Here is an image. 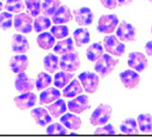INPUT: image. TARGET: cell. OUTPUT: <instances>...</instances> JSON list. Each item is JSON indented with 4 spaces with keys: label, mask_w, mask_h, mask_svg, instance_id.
Returning a JSON list of instances; mask_svg holds the SVG:
<instances>
[{
    "label": "cell",
    "mask_w": 152,
    "mask_h": 137,
    "mask_svg": "<svg viewBox=\"0 0 152 137\" xmlns=\"http://www.w3.org/2000/svg\"><path fill=\"white\" fill-rule=\"evenodd\" d=\"M67 108L71 113L76 115L82 114L87 109H89V97L82 94L76 95L67 103Z\"/></svg>",
    "instance_id": "obj_9"
},
{
    "label": "cell",
    "mask_w": 152,
    "mask_h": 137,
    "mask_svg": "<svg viewBox=\"0 0 152 137\" xmlns=\"http://www.w3.org/2000/svg\"><path fill=\"white\" fill-rule=\"evenodd\" d=\"M113 113V109L110 105L100 104L96 109L92 112L90 116V124L92 126H102L104 125L111 119Z\"/></svg>",
    "instance_id": "obj_2"
},
{
    "label": "cell",
    "mask_w": 152,
    "mask_h": 137,
    "mask_svg": "<svg viewBox=\"0 0 152 137\" xmlns=\"http://www.w3.org/2000/svg\"><path fill=\"white\" fill-rule=\"evenodd\" d=\"M59 65H60L61 69L65 70V71H68V72L77 71L80 66L79 55H78V53L75 52V51L64 54V55L61 56Z\"/></svg>",
    "instance_id": "obj_7"
},
{
    "label": "cell",
    "mask_w": 152,
    "mask_h": 137,
    "mask_svg": "<svg viewBox=\"0 0 152 137\" xmlns=\"http://www.w3.org/2000/svg\"><path fill=\"white\" fill-rule=\"evenodd\" d=\"M73 39H74L75 45L77 47H81V46L88 44L90 41V34L88 30L84 28L76 29L73 33Z\"/></svg>",
    "instance_id": "obj_29"
},
{
    "label": "cell",
    "mask_w": 152,
    "mask_h": 137,
    "mask_svg": "<svg viewBox=\"0 0 152 137\" xmlns=\"http://www.w3.org/2000/svg\"><path fill=\"white\" fill-rule=\"evenodd\" d=\"M151 33H152V26H151Z\"/></svg>",
    "instance_id": "obj_45"
},
{
    "label": "cell",
    "mask_w": 152,
    "mask_h": 137,
    "mask_svg": "<svg viewBox=\"0 0 152 137\" xmlns=\"http://www.w3.org/2000/svg\"><path fill=\"white\" fill-rule=\"evenodd\" d=\"M52 84V77L47 72H40L38 73L35 82V87L37 90L41 92V90L47 89Z\"/></svg>",
    "instance_id": "obj_33"
},
{
    "label": "cell",
    "mask_w": 152,
    "mask_h": 137,
    "mask_svg": "<svg viewBox=\"0 0 152 137\" xmlns=\"http://www.w3.org/2000/svg\"><path fill=\"white\" fill-rule=\"evenodd\" d=\"M52 21L47 15H38L34 19V30L36 33L40 34L42 32L47 31L49 28H51Z\"/></svg>",
    "instance_id": "obj_30"
},
{
    "label": "cell",
    "mask_w": 152,
    "mask_h": 137,
    "mask_svg": "<svg viewBox=\"0 0 152 137\" xmlns=\"http://www.w3.org/2000/svg\"><path fill=\"white\" fill-rule=\"evenodd\" d=\"M128 66L137 72H142L148 66V60L146 56L141 52H132L129 54Z\"/></svg>",
    "instance_id": "obj_11"
},
{
    "label": "cell",
    "mask_w": 152,
    "mask_h": 137,
    "mask_svg": "<svg viewBox=\"0 0 152 137\" xmlns=\"http://www.w3.org/2000/svg\"><path fill=\"white\" fill-rule=\"evenodd\" d=\"M104 48L100 43H94L87 48L86 58L91 62H95L104 54Z\"/></svg>",
    "instance_id": "obj_31"
},
{
    "label": "cell",
    "mask_w": 152,
    "mask_h": 137,
    "mask_svg": "<svg viewBox=\"0 0 152 137\" xmlns=\"http://www.w3.org/2000/svg\"><path fill=\"white\" fill-rule=\"evenodd\" d=\"M102 5L107 9H115L116 6L118 5V0H99Z\"/></svg>",
    "instance_id": "obj_40"
},
{
    "label": "cell",
    "mask_w": 152,
    "mask_h": 137,
    "mask_svg": "<svg viewBox=\"0 0 152 137\" xmlns=\"http://www.w3.org/2000/svg\"><path fill=\"white\" fill-rule=\"evenodd\" d=\"M4 8L6 11H9L11 13H19L23 10L24 4L23 0H6Z\"/></svg>",
    "instance_id": "obj_36"
},
{
    "label": "cell",
    "mask_w": 152,
    "mask_h": 137,
    "mask_svg": "<svg viewBox=\"0 0 152 137\" xmlns=\"http://www.w3.org/2000/svg\"><path fill=\"white\" fill-rule=\"evenodd\" d=\"M148 1H149V2H151V3H152V0H148Z\"/></svg>",
    "instance_id": "obj_44"
},
{
    "label": "cell",
    "mask_w": 152,
    "mask_h": 137,
    "mask_svg": "<svg viewBox=\"0 0 152 137\" xmlns=\"http://www.w3.org/2000/svg\"><path fill=\"white\" fill-rule=\"evenodd\" d=\"M82 92V85L80 84L79 79H76V78H73L65 87H63V95L65 97H68V99H72L76 95H81Z\"/></svg>",
    "instance_id": "obj_21"
},
{
    "label": "cell",
    "mask_w": 152,
    "mask_h": 137,
    "mask_svg": "<svg viewBox=\"0 0 152 137\" xmlns=\"http://www.w3.org/2000/svg\"><path fill=\"white\" fill-rule=\"evenodd\" d=\"M14 87L18 92H33L35 89V82L31 77L26 74V72H19L18 73L14 80Z\"/></svg>",
    "instance_id": "obj_12"
},
{
    "label": "cell",
    "mask_w": 152,
    "mask_h": 137,
    "mask_svg": "<svg viewBox=\"0 0 152 137\" xmlns=\"http://www.w3.org/2000/svg\"><path fill=\"white\" fill-rule=\"evenodd\" d=\"M73 16L75 18L76 23L79 26H87L94 23V12L89 7L83 6L80 8H76L73 10Z\"/></svg>",
    "instance_id": "obj_10"
},
{
    "label": "cell",
    "mask_w": 152,
    "mask_h": 137,
    "mask_svg": "<svg viewBox=\"0 0 152 137\" xmlns=\"http://www.w3.org/2000/svg\"><path fill=\"white\" fill-rule=\"evenodd\" d=\"M28 13L36 18L41 13V0H26L24 1Z\"/></svg>",
    "instance_id": "obj_35"
},
{
    "label": "cell",
    "mask_w": 152,
    "mask_h": 137,
    "mask_svg": "<svg viewBox=\"0 0 152 137\" xmlns=\"http://www.w3.org/2000/svg\"><path fill=\"white\" fill-rule=\"evenodd\" d=\"M139 130L143 133H152V116L148 113L140 114L137 118Z\"/></svg>",
    "instance_id": "obj_26"
},
{
    "label": "cell",
    "mask_w": 152,
    "mask_h": 137,
    "mask_svg": "<svg viewBox=\"0 0 152 137\" xmlns=\"http://www.w3.org/2000/svg\"><path fill=\"white\" fill-rule=\"evenodd\" d=\"M61 92L58 89L55 87H47V89H43L41 92L40 97H39V101L41 105H49L51 103L55 102L56 100L60 99Z\"/></svg>",
    "instance_id": "obj_20"
},
{
    "label": "cell",
    "mask_w": 152,
    "mask_h": 137,
    "mask_svg": "<svg viewBox=\"0 0 152 137\" xmlns=\"http://www.w3.org/2000/svg\"><path fill=\"white\" fill-rule=\"evenodd\" d=\"M80 84H81L83 89L89 95L94 94L99 89V77L97 73L90 72V71H84L81 72L78 75Z\"/></svg>",
    "instance_id": "obj_4"
},
{
    "label": "cell",
    "mask_w": 152,
    "mask_h": 137,
    "mask_svg": "<svg viewBox=\"0 0 152 137\" xmlns=\"http://www.w3.org/2000/svg\"><path fill=\"white\" fill-rule=\"evenodd\" d=\"M74 78V72H68L65 70L59 71L54 76V85L57 89H63Z\"/></svg>",
    "instance_id": "obj_25"
},
{
    "label": "cell",
    "mask_w": 152,
    "mask_h": 137,
    "mask_svg": "<svg viewBox=\"0 0 152 137\" xmlns=\"http://www.w3.org/2000/svg\"><path fill=\"white\" fill-rule=\"evenodd\" d=\"M11 50L15 54H26L29 50L28 41L23 35L15 34L11 38Z\"/></svg>",
    "instance_id": "obj_19"
},
{
    "label": "cell",
    "mask_w": 152,
    "mask_h": 137,
    "mask_svg": "<svg viewBox=\"0 0 152 137\" xmlns=\"http://www.w3.org/2000/svg\"><path fill=\"white\" fill-rule=\"evenodd\" d=\"M133 2V0H118V5L119 6H126L128 5V4L132 3Z\"/></svg>",
    "instance_id": "obj_42"
},
{
    "label": "cell",
    "mask_w": 152,
    "mask_h": 137,
    "mask_svg": "<svg viewBox=\"0 0 152 137\" xmlns=\"http://www.w3.org/2000/svg\"><path fill=\"white\" fill-rule=\"evenodd\" d=\"M119 63V59L110 54H102L95 61L94 70L100 77H105L114 71L116 66Z\"/></svg>",
    "instance_id": "obj_1"
},
{
    "label": "cell",
    "mask_w": 152,
    "mask_h": 137,
    "mask_svg": "<svg viewBox=\"0 0 152 137\" xmlns=\"http://www.w3.org/2000/svg\"><path fill=\"white\" fill-rule=\"evenodd\" d=\"M2 8H3V4H2L1 0H0V12H1V10H2Z\"/></svg>",
    "instance_id": "obj_43"
},
{
    "label": "cell",
    "mask_w": 152,
    "mask_h": 137,
    "mask_svg": "<svg viewBox=\"0 0 152 137\" xmlns=\"http://www.w3.org/2000/svg\"><path fill=\"white\" fill-rule=\"evenodd\" d=\"M48 134H53V135H56V134H60V135H64V134H67V129L63 126V124L61 123H53L51 125L47 126V130H46Z\"/></svg>",
    "instance_id": "obj_38"
},
{
    "label": "cell",
    "mask_w": 152,
    "mask_h": 137,
    "mask_svg": "<svg viewBox=\"0 0 152 137\" xmlns=\"http://www.w3.org/2000/svg\"><path fill=\"white\" fill-rule=\"evenodd\" d=\"M60 123L63 124V126L66 129H69L72 131H77L81 128L82 121L79 117L74 113H65L61 116Z\"/></svg>",
    "instance_id": "obj_18"
},
{
    "label": "cell",
    "mask_w": 152,
    "mask_h": 137,
    "mask_svg": "<svg viewBox=\"0 0 152 137\" xmlns=\"http://www.w3.org/2000/svg\"><path fill=\"white\" fill-rule=\"evenodd\" d=\"M12 24H13V16H12L11 12H0V29L8 30L12 26Z\"/></svg>",
    "instance_id": "obj_37"
},
{
    "label": "cell",
    "mask_w": 152,
    "mask_h": 137,
    "mask_svg": "<svg viewBox=\"0 0 152 137\" xmlns=\"http://www.w3.org/2000/svg\"><path fill=\"white\" fill-rule=\"evenodd\" d=\"M119 23V18L116 14H104L100 16L97 23V32L104 35H111L117 30Z\"/></svg>",
    "instance_id": "obj_5"
},
{
    "label": "cell",
    "mask_w": 152,
    "mask_h": 137,
    "mask_svg": "<svg viewBox=\"0 0 152 137\" xmlns=\"http://www.w3.org/2000/svg\"><path fill=\"white\" fill-rule=\"evenodd\" d=\"M1 1H3V0H1Z\"/></svg>",
    "instance_id": "obj_46"
},
{
    "label": "cell",
    "mask_w": 152,
    "mask_h": 137,
    "mask_svg": "<svg viewBox=\"0 0 152 137\" xmlns=\"http://www.w3.org/2000/svg\"><path fill=\"white\" fill-rule=\"evenodd\" d=\"M37 43L43 50H50L55 46L56 38L51 34V32H42L37 38Z\"/></svg>",
    "instance_id": "obj_23"
},
{
    "label": "cell",
    "mask_w": 152,
    "mask_h": 137,
    "mask_svg": "<svg viewBox=\"0 0 152 137\" xmlns=\"http://www.w3.org/2000/svg\"><path fill=\"white\" fill-rule=\"evenodd\" d=\"M120 131L125 134H136L138 133L139 128L137 124V120L134 118L125 119L120 125Z\"/></svg>",
    "instance_id": "obj_32"
},
{
    "label": "cell",
    "mask_w": 152,
    "mask_h": 137,
    "mask_svg": "<svg viewBox=\"0 0 152 137\" xmlns=\"http://www.w3.org/2000/svg\"><path fill=\"white\" fill-rule=\"evenodd\" d=\"M51 34L58 40H62L69 36V29L65 24H55L51 28Z\"/></svg>",
    "instance_id": "obj_34"
},
{
    "label": "cell",
    "mask_w": 152,
    "mask_h": 137,
    "mask_svg": "<svg viewBox=\"0 0 152 137\" xmlns=\"http://www.w3.org/2000/svg\"><path fill=\"white\" fill-rule=\"evenodd\" d=\"M119 76L123 85L128 89H133L140 84L141 78L140 75H139V72L135 71V70L131 69V68L121 72Z\"/></svg>",
    "instance_id": "obj_14"
},
{
    "label": "cell",
    "mask_w": 152,
    "mask_h": 137,
    "mask_svg": "<svg viewBox=\"0 0 152 137\" xmlns=\"http://www.w3.org/2000/svg\"><path fill=\"white\" fill-rule=\"evenodd\" d=\"M34 19L28 13L19 12L13 18V26L16 31L21 34H29L33 31Z\"/></svg>",
    "instance_id": "obj_6"
},
{
    "label": "cell",
    "mask_w": 152,
    "mask_h": 137,
    "mask_svg": "<svg viewBox=\"0 0 152 137\" xmlns=\"http://www.w3.org/2000/svg\"><path fill=\"white\" fill-rule=\"evenodd\" d=\"M28 58L24 54H16L12 56L9 60V66L13 73L18 74L19 72L26 71L28 67Z\"/></svg>",
    "instance_id": "obj_17"
},
{
    "label": "cell",
    "mask_w": 152,
    "mask_h": 137,
    "mask_svg": "<svg viewBox=\"0 0 152 137\" xmlns=\"http://www.w3.org/2000/svg\"><path fill=\"white\" fill-rule=\"evenodd\" d=\"M67 103H65L64 100L58 99L55 102L51 103V105H48L47 110L53 118H59L67 111Z\"/></svg>",
    "instance_id": "obj_22"
},
{
    "label": "cell",
    "mask_w": 152,
    "mask_h": 137,
    "mask_svg": "<svg viewBox=\"0 0 152 137\" xmlns=\"http://www.w3.org/2000/svg\"><path fill=\"white\" fill-rule=\"evenodd\" d=\"M116 36L120 41L124 43L134 42L136 41V30L133 24L127 23L126 21H123L118 24Z\"/></svg>",
    "instance_id": "obj_8"
},
{
    "label": "cell",
    "mask_w": 152,
    "mask_h": 137,
    "mask_svg": "<svg viewBox=\"0 0 152 137\" xmlns=\"http://www.w3.org/2000/svg\"><path fill=\"white\" fill-rule=\"evenodd\" d=\"M60 6V0H44L41 3V11L44 15H47L49 18H51Z\"/></svg>",
    "instance_id": "obj_28"
},
{
    "label": "cell",
    "mask_w": 152,
    "mask_h": 137,
    "mask_svg": "<svg viewBox=\"0 0 152 137\" xmlns=\"http://www.w3.org/2000/svg\"><path fill=\"white\" fill-rule=\"evenodd\" d=\"M145 51H146L147 55L151 56V57H152V41H149V42L146 43V45H145Z\"/></svg>",
    "instance_id": "obj_41"
},
{
    "label": "cell",
    "mask_w": 152,
    "mask_h": 137,
    "mask_svg": "<svg viewBox=\"0 0 152 137\" xmlns=\"http://www.w3.org/2000/svg\"><path fill=\"white\" fill-rule=\"evenodd\" d=\"M43 62L45 70L49 73H55L59 69V67H60V65H59L60 59L58 58L57 55H54L52 53H49L48 55H46L44 57Z\"/></svg>",
    "instance_id": "obj_27"
},
{
    "label": "cell",
    "mask_w": 152,
    "mask_h": 137,
    "mask_svg": "<svg viewBox=\"0 0 152 137\" xmlns=\"http://www.w3.org/2000/svg\"><path fill=\"white\" fill-rule=\"evenodd\" d=\"M104 48L105 52L115 57H121L126 52L125 44L118 39L117 36L107 35L104 39Z\"/></svg>",
    "instance_id": "obj_3"
},
{
    "label": "cell",
    "mask_w": 152,
    "mask_h": 137,
    "mask_svg": "<svg viewBox=\"0 0 152 137\" xmlns=\"http://www.w3.org/2000/svg\"><path fill=\"white\" fill-rule=\"evenodd\" d=\"M73 14L71 12L70 8L66 5H61L55 13L51 16V21L55 24H65L72 21Z\"/></svg>",
    "instance_id": "obj_16"
},
{
    "label": "cell",
    "mask_w": 152,
    "mask_h": 137,
    "mask_svg": "<svg viewBox=\"0 0 152 137\" xmlns=\"http://www.w3.org/2000/svg\"><path fill=\"white\" fill-rule=\"evenodd\" d=\"M31 115L33 117V119L35 120V122L41 127H46L52 122V116L49 113L47 109L43 107L35 108L31 110Z\"/></svg>",
    "instance_id": "obj_15"
},
{
    "label": "cell",
    "mask_w": 152,
    "mask_h": 137,
    "mask_svg": "<svg viewBox=\"0 0 152 137\" xmlns=\"http://www.w3.org/2000/svg\"><path fill=\"white\" fill-rule=\"evenodd\" d=\"M116 133V129L115 127L112 125V124H104V125H102V126H99V128L95 129L94 131V134H113Z\"/></svg>",
    "instance_id": "obj_39"
},
{
    "label": "cell",
    "mask_w": 152,
    "mask_h": 137,
    "mask_svg": "<svg viewBox=\"0 0 152 137\" xmlns=\"http://www.w3.org/2000/svg\"><path fill=\"white\" fill-rule=\"evenodd\" d=\"M53 50L57 55H64V54L75 51L73 40L71 38H68V37L65 39H62L57 44H55V46L53 47Z\"/></svg>",
    "instance_id": "obj_24"
},
{
    "label": "cell",
    "mask_w": 152,
    "mask_h": 137,
    "mask_svg": "<svg viewBox=\"0 0 152 137\" xmlns=\"http://www.w3.org/2000/svg\"><path fill=\"white\" fill-rule=\"evenodd\" d=\"M37 95L33 92H21L20 95L14 97V104L19 110H28L37 104Z\"/></svg>",
    "instance_id": "obj_13"
}]
</instances>
